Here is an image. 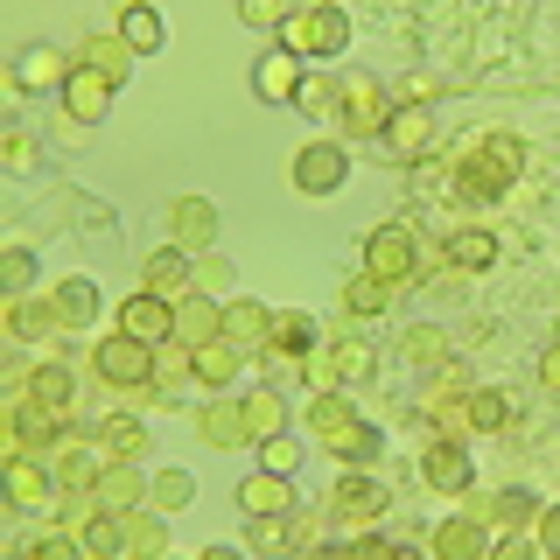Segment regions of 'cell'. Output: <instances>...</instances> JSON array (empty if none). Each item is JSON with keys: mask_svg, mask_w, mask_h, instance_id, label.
Returning <instances> with one entry per match:
<instances>
[{"mask_svg": "<svg viewBox=\"0 0 560 560\" xmlns=\"http://www.w3.org/2000/svg\"><path fill=\"white\" fill-rule=\"evenodd\" d=\"M483 154H490V162H498L504 175H518V162H525V148H518L512 133H490V140H483Z\"/></svg>", "mask_w": 560, "mask_h": 560, "instance_id": "43", "label": "cell"}, {"mask_svg": "<svg viewBox=\"0 0 560 560\" xmlns=\"http://www.w3.org/2000/svg\"><path fill=\"white\" fill-rule=\"evenodd\" d=\"M84 547H92V553H119V547H127V525L113 518V504L84 518Z\"/></svg>", "mask_w": 560, "mask_h": 560, "instance_id": "28", "label": "cell"}, {"mask_svg": "<svg viewBox=\"0 0 560 560\" xmlns=\"http://www.w3.org/2000/svg\"><path fill=\"white\" fill-rule=\"evenodd\" d=\"M308 337H315V323H308V315H288V323H273V343L288 350V358H302Z\"/></svg>", "mask_w": 560, "mask_h": 560, "instance_id": "41", "label": "cell"}, {"mask_svg": "<svg viewBox=\"0 0 560 560\" xmlns=\"http://www.w3.org/2000/svg\"><path fill=\"white\" fill-rule=\"evenodd\" d=\"M280 43H288L294 57H337V49L350 43V22L337 8H315V14H302V22L280 28Z\"/></svg>", "mask_w": 560, "mask_h": 560, "instance_id": "1", "label": "cell"}, {"mask_svg": "<svg viewBox=\"0 0 560 560\" xmlns=\"http://www.w3.org/2000/svg\"><path fill=\"white\" fill-rule=\"evenodd\" d=\"M238 504H245V512H253V518H267V512H288V477H280V469H259V477H245L238 483Z\"/></svg>", "mask_w": 560, "mask_h": 560, "instance_id": "10", "label": "cell"}, {"mask_svg": "<svg viewBox=\"0 0 560 560\" xmlns=\"http://www.w3.org/2000/svg\"><path fill=\"white\" fill-rule=\"evenodd\" d=\"M364 273H378V280H407L413 273V238L407 232H393V224H385V232H372L364 238Z\"/></svg>", "mask_w": 560, "mask_h": 560, "instance_id": "4", "label": "cell"}, {"mask_svg": "<svg viewBox=\"0 0 560 560\" xmlns=\"http://www.w3.org/2000/svg\"><path fill=\"white\" fill-rule=\"evenodd\" d=\"M407 358L434 364V358H442V329H413V337H407Z\"/></svg>", "mask_w": 560, "mask_h": 560, "instance_id": "46", "label": "cell"}, {"mask_svg": "<svg viewBox=\"0 0 560 560\" xmlns=\"http://www.w3.org/2000/svg\"><path fill=\"white\" fill-rule=\"evenodd\" d=\"M224 337L232 343H273V315L259 302H232L224 308Z\"/></svg>", "mask_w": 560, "mask_h": 560, "instance_id": "14", "label": "cell"}, {"mask_svg": "<svg viewBox=\"0 0 560 560\" xmlns=\"http://www.w3.org/2000/svg\"><path fill=\"white\" fill-rule=\"evenodd\" d=\"M0 280H8V288H28V280H35V259L28 253H8V259H0Z\"/></svg>", "mask_w": 560, "mask_h": 560, "instance_id": "47", "label": "cell"}, {"mask_svg": "<svg viewBox=\"0 0 560 560\" xmlns=\"http://www.w3.org/2000/svg\"><path fill=\"white\" fill-rule=\"evenodd\" d=\"M98 448H105V463H133V455H140V428H133V420H105Z\"/></svg>", "mask_w": 560, "mask_h": 560, "instance_id": "30", "label": "cell"}, {"mask_svg": "<svg viewBox=\"0 0 560 560\" xmlns=\"http://www.w3.org/2000/svg\"><path fill=\"white\" fill-rule=\"evenodd\" d=\"M197 428H203L210 448H232V442H245V434H253V428H245V407H210Z\"/></svg>", "mask_w": 560, "mask_h": 560, "instance_id": "23", "label": "cell"}, {"mask_svg": "<svg viewBox=\"0 0 560 560\" xmlns=\"http://www.w3.org/2000/svg\"><path fill=\"white\" fill-rule=\"evenodd\" d=\"M504 183H512V175H504L498 162H490V154H477V162H463V175H455V189H463V197H477V203L504 197Z\"/></svg>", "mask_w": 560, "mask_h": 560, "instance_id": "16", "label": "cell"}, {"mask_svg": "<svg viewBox=\"0 0 560 560\" xmlns=\"http://www.w3.org/2000/svg\"><path fill=\"white\" fill-rule=\"evenodd\" d=\"M308 428L337 442V434L350 428V399H343V393H337V399H315V407H308Z\"/></svg>", "mask_w": 560, "mask_h": 560, "instance_id": "33", "label": "cell"}, {"mask_svg": "<svg viewBox=\"0 0 560 560\" xmlns=\"http://www.w3.org/2000/svg\"><path fill=\"white\" fill-rule=\"evenodd\" d=\"M98 498L119 512V504H133V498H140V477H133L127 463H119V469H105V477H98Z\"/></svg>", "mask_w": 560, "mask_h": 560, "instance_id": "35", "label": "cell"}, {"mask_svg": "<svg viewBox=\"0 0 560 560\" xmlns=\"http://www.w3.org/2000/svg\"><path fill=\"white\" fill-rule=\"evenodd\" d=\"M113 84H119V78H105L98 63H84V70H70V78H63V105H70L78 119H98L105 105H113Z\"/></svg>", "mask_w": 560, "mask_h": 560, "instance_id": "5", "label": "cell"}, {"mask_svg": "<svg viewBox=\"0 0 560 560\" xmlns=\"http://www.w3.org/2000/svg\"><path fill=\"white\" fill-rule=\"evenodd\" d=\"M533 518V498H525V490H504V498H490V525H504V533H512V525H525Z\"/></svg>", "mask_w": 560, "mask_h": 560, "instance_id": "37", "label": "cell"}, {"mask_svg": "<svg viewBox=\"0 0 560 560\" xmlns=\"http://www.w3.org/2000/svg\"><path fill=\"white\" fill-rule=\"evenodd\" d=\"M539 547H547V553H560V512H547V518H539Z\"/></svg>", "mask_w": 560, "mask_h": 560, "instance_id": "49", "label": "cell"}, {"mask_svg": "<svg viewBox=\"0 0 560 560\" xmlns=\"http://www.w3.org/2000/svg\"><path fill=\"white\" fill-rule=\"evenodd\" d=\"M127 547L133 553H162V525H154V518H133L127 525Z\"/></svg>", "mask_w": 560, "mask_h": 560, "instance_id": "45", "label": "cell"}, {"mask_svg": "<svg viewBox=\"0 0 560 560\" xmlns=\"http://www.w3.org/2000/svg\"><path fill=\"white\" fill-rule=\"evenodd\" d=\"M393 294H399V288H393V280H378V273H364V280H350V288H343V302H350V308H358V315H378L385 302H393Z\"/></svg>", "mask_w": 560, "mask_h": 560, "instance_id": "29", "label": "cell"}, {"mask_svg": "<svg viewBox=\"0 0 560 560\" xmlns=\"http://www.w3.org/2000/svg\"><path fill=\"white\" fill-rule=\"evenodd\" d=\"M434 393H442V399H455V393H469V372H463V364H448V372H442V385H434Z\"/></svg>", "mask_w": 560, "mask_h": 560, "instance_id": "48", "label": "cell"}, {"mask_svg": "<svg viewBox=\"0 0 560 560\" xmlns=\"http://www.w3.org/2000/svg\"><path fill=\"white\" fill-rule=\"evenodd\" d=\"M428 140H434V113H393V119H385V148H393L399 162L420 154Z\"/></svg>", "mask_w": 560, "mask_h": 560, "instance_id": "12", "label": "cell"}, {"mask_svg": "<svg viewBox=\"0 0 560 560\" xmlns=\"http://www.w3.org/2000/svg\"><path fill=\"white\" fill-rule=\"evenodd\" d=\"M168 232H175V245H210V232H218V210H210L203 197H183L168 210Z\"/></svg>", "mask_w": 560, "mask_h": 560, "instance_id": "11", "label": "cell"}, {"mask_svg": "<svg viewBox=\"0 0 560 560\" xmlns=\"http://www.w3.org/2000/svg\"><path fill=\"white\" fill-rule=\"evenodd\" d=\"M197 280H203V288H224V280H232V267H224V259H203Z\"/></svg>", "mask_w": 560, "mask_h": 560, "instance_id": "51", "label": "cell"}, {"mask_svg": "<svg viewBox=\"0 0 560 560\" xmlns=\"http://www.w3.org/2000/svg\"><path fill=\"white\" fill-rule=\"evenodd\" d=\"M189 490H197V483H189L183 469H168V477H154L148 498H154V512H175V504H189Z\"/></svg>", "mask_w": 560, "mask_h": 560, "instance_id": "38", "label": "cell"}, {"mask_svg": "<svg viewBox=\"0 0 560 560\" xmlns=\"http://www.w3.org/2000/svg\"><path fill=\"white\" fill-rule=\"evenodd\" d=\"M8 490H14V504H22V512H43V498H49L43 469H35V463H22V455L8 463Z\"/></svg>", "mask_w": 560, "mask_h": 560, "instance_id": "24", "label": "cell"}, {"mask_svg": "<svg viewBox=\"0 0 560 560\" xmlns=\"http://www.w3.org/2000/svg\"><path fill=\"white\" fill-rule=\"evenodd\" d=\"M57 483H70V490H84V483H98V463L84 448H63V463H57Z\"/></svg>", "mask_w": 560, "mask_h": 560, "instance_id": "40", "label": "cell"}, {"mask_svg": "<svg viewBox=\"0 0 560 560\" xmlns=\"http://www.w3.org/2000/svg\"><path fill=\"white\" fill-rule=\"evenodd\" d=\"M28 393H35V399H49V407L63 413V407H70V372H63V364H43V372L28 378Z\"/></svg>", "mask_w": 560, "mask_h": 560, "instance_id": "34", "label": "cell"}, {"mask_svg": "<svg viewBox=\"0 0 560 560\" xmlns=\"http://www.w3.org/2000/svg\"><path fill=\"white\" fill-rule=\"evenodd\" d=\"M119 329H133V337H148V343H154V337H168V329H175V302H162L154 288H148V294H133V302L119 308Z\"/></svg>", "mask_w": 560, "mask_h": 560, "instance_id": "8", "label": "cell"}, {"mask_svg": "<svg viewBox=\"0 0 560 560\" xmlns=\"http://www.w3.org/2000/svg\"><path fill=\"white\" fill-rule=\"evenodd\" d=\"M372 343H337V350H329V364H323V372L329 378H350V385H358V378H372Z\"/></svg>", "mask_w": 560, "mask_h": 560, "instance_id": "26", "label": "cell"}, {"mask_svg": "<svg viewBox=\"0 0 560 560\" xmlns=\"http://www.w3.org/2000/svg\"><path fill=\"white\" fill-rule=\"evenodd\" d=\"M343 175H350V154L337 148V140H315V148L294 154V183H302L308 197H329V189H337Z\"/></svg>", "mask_w": 560, "mask_h": 560, "instance_id": "3", "label": "cell"}, {"mask_svg": "<svg viewBox=\"0 0 560 560\" xmlns=\"http://www.w3.org/2000/svg\"><path fill=\"white\" fill-rule=\"evenodd\" d=\"M259 455H267V469H280V477H288V469H294V455H302V448H294L288 434H267V442H259Z\"/></svg>", "mask_w": 560, "mask_h": 560, "instance_id": "44", "label": "cell"}, {"mask_svg": "<svg viewBox=\"0 0 560 560\" xmlns=\"http://www.w3.org/2000/svg\"><path fill=\"white\" fill-rule=\"evenodd\" d=\"M539 378H547V393H560V343L547 350V358H539Z\"/></svg>", "mask_w": 560, "mask_h": 560, "instance_id": "50", "label": "cell"}, {"mask_svg": "<svg viewBox=\"0 0 560 560\" xmlns=\"http://www.w3.org/2000/svg\"><path fill=\"white\" fill-rule=\"evenodd\" d=\"M70 78V63H57L49 49H28L22 70H14V84H28V92H49V84H63Z\"/></svg>", "mask_w": 560, "mask_h": 560, "instance_id": "25", "label": "cell"}, {"mask_svg": "<svg viewBox=\"0 0 560 560\" xmlns=\"http://www.w3.org/2000/svg\"><path fill=\"white\" fill-rule=\"evenodd\" d=\"M294 14V0H238V22H253V28H280Z\"/></svg>", "mask_w": 560, "mask_h": 560, "instance_id": "36", "label": "cell"}, {"mask_svg": "<svg viewBox=\"0 0 560 560\" xmlns=\"http://www.w3.org/2000/svg\"><path fill=\"white\" fill-rule=\"evenodd\" d=\"M434 553H442V560H469V553H483V525L448 518L442 533H434Z\"/></svg>", "mask_w": 560, "mask_h": 560, "instance_id": "21", "label": "cell"}, {"mask_svg": "<svg viewBox=\"0 0 560 560\" xmlns=\"http://www.w3.org/2000/svg\"><path fill=\"white\" fill-rule=\"evenodd\" d=\"M98 378L105 385H148L154 378V358H148V337H133V329H127V337H113V343H98Z\"/></svg>", "mask_w": 560, "mask_h": 560, "instance_id": "2", "label": "cell"}, {"mask_svg": "<svg viewBox=\"0 0 560 560\" xmlns=\"http://www.w3.org/2000/svg\"><path fill=\"white\" fill-rule=\"evenodd\" d=\"M49 434H57V407H49V399H22V407H14V442H22V448H43L49 442Z\"/></svg>", "mask_w": 560, "mask_h": 560, "instance_id": "13", "label": "cell"}, {"mask_svg": "<svg viewBox=\"0 0 560 560\" xmlns=\"http://www.w3.org/2000/svg\"><path fill=\"white\" fill-rule=\"evenodd\" d=\"M469 428H483V434H498L504 420H512V407H504V393H469Z\"/></svg>", "mask_w": 560, "mask_h": 560, "instance_id": "32", "label": "cell"}, {"mask_svg": "<svg viewBox=\"0 0 560 560\" xmlns=\"http://www.w3.org/2000/svg\"><path fill=\"white\" fill-rule=\"evenodd\" d=\"M175 337H183L189 350L210 343V337H224V308L210 302V294H183V302H175Z\"/></svg>", "mask_w": 560, "mask_h": 560, "instance_id": "6", "label": "cell"}, {"mask_svg": "<svg viewBox=\"0 0 560 560\" xmlns=\"http://www.w3.org/2000/svg\"><path fill=\"white\" fill-rule=\"evenodd\" d=\"M329 504H337V512H343V518H378V504H385V490H378L372 477H350V483H337V498H329Z\"/></svg>", "mask_w": 560, "mask_h": 560, "instance_id": "19", "label": "cell"}, {"mask_svg": "<svg viewBox=\"0 0 560 560\" xmlns=\"http://www.w3.org/2000/svg\"><path fill=\"white\" fill-rule=\"evenodd\" d=\"M343 119H350V133H385V92L372 78L343 84Z\"/></svg>", "mask_w": 560, "mask_h": 560, "instance_id": "9", "label": "cell"}, {"mask_svg": "<svg viewBox=\"0 0 560 560\" xmlns=\"http://www.w3.org/2000/svg\"><path fill=\"white\" fill-rule=\"evenodd\" d=\"M253 84H259V98H294V92H302V57H294L288 43L267 49L259 70H253Z\"/></svg>", "mask_w": 560, "mask_h": 560, "instance_id": "7", "label": "cell"}, {"mask_svg": "<svg viewBox=\"0 0 560 560\" xmlns=\"http://www.w3.org/2000/svg\"><path fill=\"white\" fill-rule=\"evenodd\" d=\"M189 364H197V378H203V385H232V372H238V350L210 337V343H197V358H189Z\"/></svg>", "mask_w": 560, "mask_h": 560, "instance_id": "22", "label": "cell"}, {"mask_svg": "<svg viewBox=\"0 0 560 560\" xmlns=\"http://www.w3.org/2000/svg\"><path fill=\"white\" fill-rule=\"evenodd\" d=\"M245 428H253L259 442L288 428V407H280V393H253V399H245Z\"/></svg>", "mask_w": 560, "mask_h": 560, "instance_id": "27", "label": "cell"}, {"mask_svg": "<svg viewBox=\"0 0 560 560\" xmlns=\"http://www.w3.org/2000/svg\"><path fill=\"white\" fill-rule=\"evenodd\" d=\"M148 288L162 294V302H183V294H189V259L175 253V245H168V253H154V259H148Z\"/></svg>", "mask_w": 560, "mask_h": 560, "instance_id": "15", "label": "cell"}, {"mask_svg": "<svg viewBox=\"0 0 560 560\" xmlns=\"http://www.w3.org/2000/svg\"><path fill=\"white\" fill-rule=\"evenodd\" d=\"M448 259H455V267H490V259H498V238H490V232H455Z\"/></svg>", "mask_w": 560, "mask_h": 560, "instance_id": "31", "label": "cell"}, {"mask_svg": "<svg viewBox=\"0 0 560 560\" xmlns=\"http://www.w3.org/2000/svg\"><path fill=\"white\" fill-rule=\"evenodd\" d=\"M337 455H350V463H372V455H378V428H358V420H350V428L337 434Z\"/></svg>", "mask_w": 560, "mask_h": 560, "instance_id": "39", "label": "cell"}, {"mask_svg": "<svg viewBox=\"0 0 560 560\" xmlns=\"http://www.w3.org/2000/svg\"><path fill=\"white\" fill-rule=\"evenodd\" d=\"M98 315V288L92 280H63V294H57V323L63 329H84Z\"/></svg>", "mask_w": 560, "mask_h": 560, "instance_id": "18", "label": "cell"}, {"mask_svg": "<svg viewBox=\"0 0 560 560\" xmlns=\"http://www.w3.org/2000/svg\"><path fill=\"white\" fill-rule=\"evenodd\" d=\"M428 483H434V490H463V483H469V455L455 448V442L428 448Z\"/></svg>", "mask_w": 560, "mask_h": 560, "instance_id": "20", "label": "cell"}, {"mask_svg": "<svg viewBox=\"0 0 560 560\" xmlns=\"http://www.w3.org/2000/svg\"><path fill=\"white\" fill-rule=\"evenodd\" d=\"M119 43H127L133 57H154V49H162V14H154V8H127V22H119Z\"/></svg>", "mask_w": 560, "mask_h": 560, "instance_id": "17", "label": "cell"}, {"mask_svg": "<svg viewBox=\"0 0 560 560\" xmlns=\"http://www.w3.org/2000/svg\"><path fill=\"white\" fill-rule=\"evenodd\" d=\"M84 57H92L105 78H127V43H84Z\"/></svg>", "mask_w": 560, "mask_h": 560, "instance_id": "42", "label": "cell"}]
</instances>
